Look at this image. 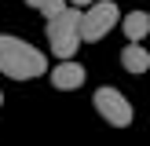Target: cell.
Instances as JSON below:
<instances>
[{
    "label": "cell",
    "mask_w": 150,
    "mask_h": 146,
    "mask_svg": "<svg viewBox=\"0 0 150 146\" xmlns=\"http://www.w3.org/2000/svg\"><path fill=\"white\" fill-rule=\"evenodd\" d=\"M62 7H66V0H48V4H44L40 11H44V18H55V15L62 11Z\"/></svg>",
    "instance_id": "9"
},
{
    "label": "cell",
    "mask_w": 150,
    "mask_h": 146,
    "mask_svg": "<svg viewBox=\"0 0 150 146\" xmlns=\"http://www.w3.org/2000/svg\"><path fill=\"white\" fill-rule=\"evenodd\" d=\"M0 73L11 80H33L40 77V73H48V58H44V51H37L33 44L18 40L15 36L11 44H7V51L0 55Z\"/></svg>",
    "instance_id": "1"
},
{
    "label": "cell",
    "mask_w": 150,
    "mask_h": 146,
    "mask_svg": "<svg viewBox=\"0 0 150 146\" xmlns=\"http://www.w3.org/2000/svg\"><path fill=\"white\" fill-rule=\"evenodd\" d=\"M81 7H73V4H66L62 11L55 15V18H48V40H55V36H73V33H81Z\"/></svg>",
    "instance_id": "4"
},
{
    "label": "cell",
    "mask_w": 150,
    "mask_h": 146,
    "mask_svg": "<svg viewBox=\"0 0 150 146\" xmlns=\"http://www.w3.org/2000/svg\"><path fill=\"white\" fill-rule=\"evenodd\" d=\"M121 66H125L128 73H146V69H150V51H146L139 40H132L128 48L121 51Z\"/></svg>",
    "instance_id": "6"
},
{
    "label": "cell",
    "mask_w": 150,
    "mask_h": 146,
    "mask_svg": "<svg viewBox=\"0 0 150 146\" xmlns=\"http://www.w3.org/2000/svg\"><path fill=\"white\" fill-rule=\"evenodd\" d=\"M66 4H73V7H92L95 0H66Z\"/></svg>",
    "instance_id": "11"
},
{
    "label": "cell",
    "mask_w": 150,
    "mask_h": 146,
    "mask_svg": "<svg viewBox=\"0 0 150 146\" xmlns=\"http://www.w3.org/2000/svg\"><path fill=\"white\" fill-rule=\"evenodd\" d=\"M15 40V36H7V33H0V55H4V51H7V44H11Z\"/></svg>",
    "instance_id": "10"
},
{
    "label": "cell",
    "mask_w": 150,
    "mask_h": 146,
    "mask_svg": "<svg viewBox=\"0 0 150 146\" xmlns=\"http://www.w3.org/2000/svg\"><path fill=\"white\" fill-rule=\"evenodd\" d=\"M117 22H121V11H117L114 0H95L84 11V18H81V40H88V44L103 40Z\"/></svg>",
    "instance_id": "2"
},
{
    "label": "cell",
    "mask_w": 150,
    "mask_h": 146,
    "mask_svg": "<svg viewBox=\"0 0 150 146\" xmlns=\"http://www.w3.org/2000/svg\"><path fill=\"white\" fill-rule=\"evenodd\" d=\"M95 110H99V117L106 124H114V128H128L132 124V102L125 99L117 88H99V91H95Z\"/></svg>",
    "instance_id": "3"
},
{
    "label": "cell",
    "mask_w": 150,
    "mask_h": 146,
    "mask_svg": "<svg viewBox=\"0 0 150 146\" xmlns=\"http://www.w3.org/2000/svg\"><path fill=\"white\" fill-rule=\"evenodd\" d=\"M48 44H51V55H55V58H73L77 48H81V33H73V36H55V40H48Z\"/></svg>",
    "instance_id": "8"
},
{
    "label": "cell",
    "mask_w": 150,
    "mask_h": 146,
    "mask_svg": "<svg viewBox=\"0 0 150 146\" xmlns=\"http://www.w3.org/2000/svg\"><path fill=\"white\" fill-rule=\"evenodd\" d=\"M51 84L59 88V91H73V88L84 84V66L73 62V58H62V62L51 69Z\"/></svg>",
    "instance_id": "5"
},
{
    "label": "cell",
    "mask_w": 150,
    "mask_h": 146,
    "mask_svg": "<svg viewBox=\"0 0 150 146\" xmlns=\"http://www.w3.org/2000/svg\"><path fill=\"white\" fill-rule=\"evenodd\" d=\"M0 106H4V91H0Z\"/></svg>",
    "instance_id": "13"
},
{
    "label": "cell",
    "mask_w": 150,
    "mask_h": 146,
    "mask_svg": "<svg viewBox=\"0 0 150 146\" xmlns=\"http://www.w3.org/2000/svg\"><path fill=\"white\" fill-rule=\"evenodd\" d=\"M121 29L128 33V40H143V36L150 33V11H132V15H125Z\"/></svg>",
    "instance_id": "7"
},
{
    "label": "cell",
    "mask_w": 150,
    "mask_h": 146,
    "mask_svg": "<svg viewBox=\"0 0 150 146\" xmlns=\"http://www.w3.org/2000/svg\"><path fill=\"white\" fill-rule=\"evenodd\" d=\"M26 4H29V7H37V11H40V7L48 4V0H26Z\"/></svg>",
    "instance_id": "12"
}]
</instances>
